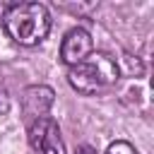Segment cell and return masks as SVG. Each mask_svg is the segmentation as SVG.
<instances>
[{
    "label": "cell",
    "instance_id": "cell-4",
    "mask_svg": "<svg viewBox=\"0 0 154 154\" xmlns=\"http://www.w3.org/2000/svg\"><path fill=\"white\" fill-rule=\"evenodd\" d=\"M91 53V36L87 29L77 26V29H70L60 43V60L67 65V67H75L79 65L87 55Z\"/></svg>",
    "mask_w": 154,
    "mask_h": 154
},
{
    "label": "cell",
    "instance_id": "cell-3",
    "mask_svg": "<svg viewBox=\"0 0 154 154\" xmlns=\"http://www.w3.org/2000/svg\"><path fill=\"white\" fill-rule=\"evenodd\" d=\"M29 144H31L34 154H67L65 152V142L60 137V128L48 116L31 120V125H29Z\"/></svg>",
    "mask_w": 154,
    "mask_h": 154
},
{
    "label": "cell",
    "instance_id": "cell-7",
    "mask_svg": "<svg viewBox=\"0 0 154 154\" xmlns=\"http://www.w3.org/2000/svg\"><path fill=\"white\" fill-rule=\"evenodd\" d=\"M10 111V91H7V84L0 75V113H7Z\"/></svg>",
    "mask_w": 154,
    "mask_h": 154
},
{
    "label": "cell",
    "instance_id": "cell-5",
    "mask_svg": "<svg viewBox=\"0 0 154 154\" xmlns=\"http://www.w3.org/2000/svg\"><path fill=\"white\" fill-rule=\"evenodd\" d=\"M51 106H53V89H51V87H46V84H34V87H26V89H24L22 108H24V113L31 116L34 120H36V118H43Z\"/></svg>",
    "mask_w": 154,
    "mask_h": 154
},
{
    "label": "cell",
    "instance_id": "cell-1",
    "mask_svg": "<svg viewBox=\"0 0 154 154\" xmlns=\"http://www.w3.org/2000/svg\"><path fill=\"white\" fill-rule=\"evenodd\" d=\"M7 36L19 46H36L51 31V14L41 2H14L2 14Z\"/></svg>",
    "mask_w": 154,
    "mask_h": 154
},
{
    "label": "cell",
    "instance_id": "cell-2",
    "mask_svg": "<svg viewBox=\"0 0 154 154\" xmlns=\"http://www.w3.org/2000/svg\"><path fill=\"white\" fill-rule=\"evenodd\" d=\"M118 77H120V67H118L116 58L103 51L89 53L79 65L67 70L70 87L84 96H94V94L111 89L118 82Z\"/></svg>",
    "mask_w": 154,
    "mask_h": 154
},
{
    "label": "cell",
    "instance_id": "cell-6",
    "mask_svg": "<svg viewBox=\"0 0 154 154\" xmlns=\"http://www.w3.org/2000/svg\"><path fill=\"white\" fill-rule=\"evenodd\" d=\"M106 154H140V152H137L130 142H125V140H116V142L108 144Z\"/></svg>",
    "mask_w": 154,
    "mask_h": 154
},
{
    "label": "cell",
    "instance_id": "cell-8",
    "mask_svg": "<svg viewBox=\"0 0 154 154\" xmlns=\"http://www.w3.org/2000/svg\"><path fill=\"white\" fill-rule=\"evenodd\" d=\"M77 154H96V149H91V147H79Z\"/></svg>",
    "mask_w": 154,
    "mask_h": 154
}]
</instances>
